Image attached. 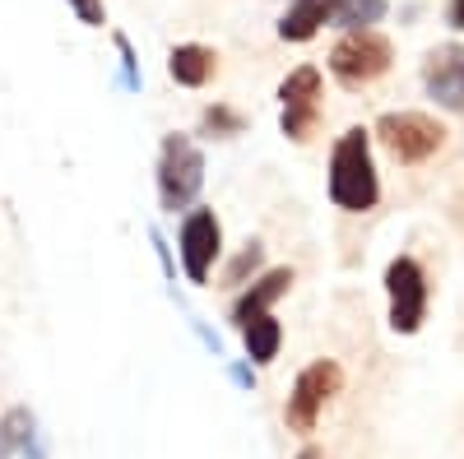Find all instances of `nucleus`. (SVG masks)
I'll return each instance as SVG.
<instances>
[{
	"mask_svg": "<svg viewBox=\"0 0 464 459\" xmlns=\"http://www.w3.org/2000/svg\"><path fill=\"white\" fill-rule=\"evenodd\" d=\"M395 61L391 37L376 28H343V37L330 52V74L343 89H367L372 80H381Z\"/></svg>",
	"mask_w": 464,
	"mask_h": 459,
	"instance_id": "3",
	"label": "nucleus"
},
{
	"mask_svg": "<svg viewBox=\"0 0 464 459\" xmlns=\"http://www.w3.org/2000/svg\"><path fill=\"white\" fill-rule=\"evenodd\" d=\"M293 288V270L284 264V270H269V274H260L242 297H237V306H232V325H242L246 316H260V311H269L284 292Z\"/></svg>",
	"mask_w": 464,
	"mask_h": 459,
	"instance_id": "11",
	"label": "nucleus"
},
{
	"mask_svg": "<svg viewBox=\"0 0 464 459\" xmlns=\"http://www.w3.org/2000/svg\"><path fill=\"white\" fill-rule=\"evenodd\" d=\"M181 264H186V279L190 283H205L214 274V264L223 255V223L214 209H186L181 218Z\"/></svg>",
	"mask_w": 464,
	"mask_h": 459,
	"instance_id": "7",
	"label": "nucleus"
},
{
	"mask_svg": "<svg viewBox=\"0 0 464 459\" xmlns=\"http://www.w3.org/2000/svg\"><path fill=\"white\" fill-rule=\"evenodd\" d=\"M0 459H47L33 408L14 404L5 417H0Z\"/></svg>",
	"mask_w": 464,
	"mask_h": 459,
	"instance_id": "10",
	"label": "nucleus"
},
{
	"mask_svg": "<svg viewBox=\"0 0 464 459\" xmlns=\"http://www.w3.org/2000/svg\"><path fill=\"white\" fill-rule=\"evenodd\" d=\"M385 19V0H334V28H372Z\"/></svg>",
	"mask_w": 464,
	"mask_h": 459,
	"instance_id": "15",
	"label": "nucleus"
},
{
	"mask_svg": "<svg viewBox=\"0 0 464 459\" xmlns=\"http://www.w3.org/2000/svg\"><path fill=\"white\" fill-rule=\"evenodd\" d=\"M242 343H246V358L256 362V367H269L279 358V343H284V330H279V320H275V311H260V316H246L242 325Z\"/></svg>",
	"mask_w": 464,
	"mask_h": 459,
	"instance_id": "14",
	"label": "nucleus"
},
{
	"mask_svg": "<svg viewBox=\"0 0 464 459\" xmlns=\"http://www.w3.org/2000/svg\"><path fill=\"white\" fill-rule=\"evenodd\" d=\"M422 89L428 98L446 111H464V47L459 43H441L422 61Z\"/></svg>",
	"mask_w": 464,
	"mask_h": 459,
	"instance_id": "9",
	"label": "nucleus"
},
{
	"mask_svg": "<svg viewBox=\"0 0 464 459\" xmlns=\"http://www.w3.org/2000/svg\"><path fill=\"white\" fill-rule=\"evenodd\" d=\"M450 28L464 33V0H450Z\"/></svg>",
	"mask_w": 464,
	"mask_h": 459,
	"instance_id": "19",
	"label": "nucleus"
},
{
	"mask_svg": "<svg viewBox=\"0 0 464 459\" xmlns=\"http://www.w3.org/2000/svg\"><path fill=\"white\" fill-rule=\"evenodd\" d=\"M330 200L343 214H367L381 200V177L372 163V135L362 126L343 130L330 153Z\"/></svg>",
	"mask_w": 464,
	"mask_h": 459,
	"instance_id": "1",
	"label": "nucleus"
},
{
	"mask_svg": "<svg viewBox=\"0 0 464 459\" xmlns=\"http://www.w3.org/2000/svg\"><path fill=\"white\" fill-rule=\"evenodd\" d=\"M205 130H214V135H237V130H242V117H237V111H227V107H209V111H205Z\"/></svg>",
	"mask_w": 464,
	"mask_h": 459,
	"instance_id": "16",
	"label": "nucleus"
},
{
	"mask_svg": "<svg viewBox=\"0 0 464 459\" xmlns=\"http://www.w3.org/2000/svg\"><path fill=\"white\" fill-rule=\"evenodd\" d=\"M260 264V242H251L237 260H232V270H227V283H246V270H256Z\"/></svg>",
	"mask_w": 464,
	"mask_h": 459,
	"instance_id": "17",
	"label": "nucleus"
},
{
	"mask_svg": "<svg viewBox=\"0 0 464 459\" xmlns=\"http://www.w3.org/2000/svg\"><path fill=\"white\" fill-rule=\"evenodd\" d=\"M297 459H321V450H316V445H306V450H302Z\"/></svg>",
	"mask_w": 464,
	"mask_h": 459,
	"instance_id": "20",
	"label": "nucleus"
},
{
	"mask_svg": "<svg viewBox=\"0 0 464 459\" xmlns=\"http://www.w3.org/2000/svg\"><path fill=\"white\" fill-rule=\"evenodd\" d=\"M205 186V153L190 135H168L159 148V205L163 214H186Z\"/></svg>",
	"mask_w": 464,
	"mask_h": 459,
	"instance_id": "2",
	"label": "nucleus"
},
{
	"mask_svg": "<svg viewBox=\"0 0 464 459\" xmlns=\"http://www.w3.org/2000/svg\"><path fill=\"white\" fill-rule=\"evenodd\" d=\"M339 390H343V367H339V362L321 358V362H312V367H302L297 380H293L288 408H284L288 432H297V436L316 432V417L325 413V404H330Z\"/></svg>",
	"mask_w": 464,
	"mask_h": 459,
	"instance_id": "4",
	"label": "nucleus"
},
{
	"mask_svg": "<svg viewBox=\"0 0 464 459\" xmlns=\"http://www.w3.org/2000/svg\"><path fill=\"white\" fill-rule=\"evenodd\" d=\"M376 135L381 144L395 153L400 163H428L432 153L446 144V126L432 121L428 111H385V117L376 121Z\"/></svg>",
	"mask_w": 464,
	"mask_h": 459,
	"instance_id": "5",
	"label": "nucleus"
},
{
	"mask_svg": "<svg viewBox=\"0 0 464 459\" xmlns=\"http://www.w3.org/2000/svg\"><path fill=\"white\" fill-rule=\"evenodd\" d=\"M334 0H293L288 14L279 19V37L284 43H312V37L330 24Z\"/></svg>",
	"mask_w": 464,
	"mask_h": 459,
	"instance_id": "12",
	"label": "nucleus"
},
{
	"mask_svg": "<svg viewBox=\"0 0 464 459\" xmlns=\"http://www.w3.org/2000/svg\"><path fill=\"white\" fill-rule=\"evenodd\" d=\"M385 297H391V330L418 334L428 316V274L413 255H395L385 264Z\"/></svg>",
	"mask_w": 464,
	"mask_h": 459,
	"instance_id": "6",
	"label": "nucleus"
},
{
	"mask_svg": "<svg viewBox=\"0 0 464 459\" xmlns=\"http://www.w3.org/2000/svg\"><path fill=\"white\" fill-rule=\"evenodd\" d=\"M279 102H284V135L297 139V144L312 139L316 121H321V70L316 65H297L279 84Z\"/></svg>",
	"mask_w": 464,
	"mask_h": 459,
	"instance_id": "8",
	"label": "nucleus"
},
{
	"mask_svg": "<svg viewBox=\"0 0 464 459\" xmlns=\"http://www.w3.org/2000/svg\"><path fill=\"white\" fill-rule=\"evenodd\" d=\"M214 65H218V56L209 47H200V43H181L168 56V74L181 89H205L214 80Z\"/></svg>",
	"mask_w": 464,
	"mask_h": 459,
	"instance_id": "13",
	"label": "nucleus"
},
{
	"mask_svg": "<svg viewBox=\"0 0 464 459\" xmlns=\"http://www.w3.org/2000/svg\"><path fill=\"white\" fill-rule=\"evenodd\" d=\"M70 10L80 14V24H89V28H102V0H70Z\"/></svg>",
	"mask_w": 464,
	"mask_h": 459,
	"instance_id": "18",
	"label": "nucleus"
}]
</instances>
